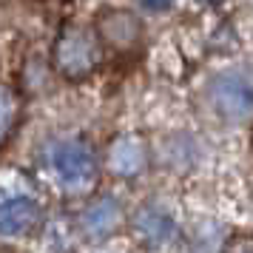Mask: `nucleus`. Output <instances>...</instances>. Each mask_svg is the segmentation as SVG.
Here are the masks:
<instances>
[{
	"mask_svg": "<svg viewBox=\"0 0 253 253\" xmlns=\"http://www.w3.org/2000/svg\"><path fill=\"white\" fill-rule=\"evenodd\" d=\"M35 171L48 191L63 199H88L103 176L100 154L83 134H54L43 139L35 157Z\"/></svg>",
	"mask_w": 253,
	"mask_h": 253,
	"instance_id": "1",
	"label": "nucleus"
},
{
	"mask_svg": "<svg viewBox=\"0 0 253 253\" xmlns=\"http://www.w3.org/2000/svg\"><path fill=\"white\" fill-rule=\"evenodd\" d=\"M105 60L103 40L94 23L69 20L60 26L51 46V71L66 83H85L94 77Z\"/></svg>",
	"mask_w": 253,
	"mask_h": 253,
	"instance_id": "2",
	"label": "nucleus"
},
{
	"mask_svg": "<svg viewBox=\"0 0 253 253\" xmlns=\"http://www.w3.org/2000/svg\"><path fill=\"white\" fill-rule=\"evenodd\" d=\"M43 222V202L20 173H0V239L17 242L32 236Z\"/></svg>",
	"mask_w": 253,
	"mask_h": 253,
	"instance_id": "3",
	"label": "nucleus"
},
{
	"mask_svg": "<svg viewBox=\"0 0 253 253\" xmlns=\"http://www.w3.org/2000/svg\"><path fill=\"white\" fill-rule=\"evenodd\" d=\"M103 168L111 176H120V179H134L139 173L148 171V142L137 134H123V137H114L108 142L105 154L100 157Z\"/></svg>",
	"mask_w": 253,
	"mask_h": 253,
	"instance_id": "4",
	"label": "nucleus"
},
{
	"mask_svg": "<svg viewBox=\"0 0 253 253\" xmlns=\"http://www.w3.org/2000/svg\"><path fill=\"white\" fill-rule=\"evenodd\" d=\"M94 29L103 40L105 51H120V54H131L142 46V23L126 9H105L97 20Z\"/></svg>",
	"mask_w": 253,
	"mask_h": 253,
	"instance_id": "5",
	"label": "nucleus"
},
{
	"mask_svg": "<svg viewBox=\"0 0 253 253\" xmlns=\"http://www.w3.org/2000/svg\"><path fill=\"white\" fill-rule=\"evenodd\" d=\"M123 225V202L114 196H88V205L80 213V230L85 239L103 242L108 236H114Z\"/></svg>",
	"mask_w": 253,
	"mask_h": 253,
	"instance_id": "6",
	"label": "nucleus"
},
{
	"mask_svg": "<svg viewBox=\"0 0 253 253\" xmlns=\"http://www.w3.org/2000/svg\"><path fill=\"white\" fill-rule=\"evenodd\" d=\"M131 230L139 245L145 248H165L176 236V222L173 216L160 205H142L131 216Z\"/></svg>",
	"mask_w": 253,
	"mask_h": 253,
	"instance_id": "7",
	"label": "nucleus"
},
{
	"mask_svg": "<svg viewBox=\"0 0 253 253\" xmlns=\"http://www.w3.org/2000/svg\"><path fill=\"white\" fill-rule=\"evenodd\" d=\"M23 111H26L23 91L14 83L0 77V151L14 139L17 128L23 123Z\"/></svg>",
	"mask_w": 253,
	"mask_h": 253,
	"instance_id": "8",
	"label": "nucleus"
}]
</instances>
